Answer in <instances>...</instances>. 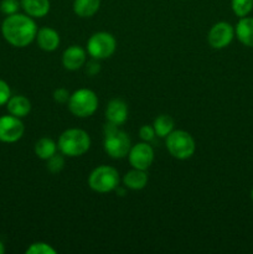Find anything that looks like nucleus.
Instances as JSON below:
<instances>
[{
	"label": "nucleus",
	"mask_w": 253,
	"mask_h": 254,
	"mask_svg": "<svg viewBox=\"0 0 253 254\" xmlns=\"http://www.w3.org/2000/svg\"><path fill=\"white\" fill-rule=\"evenodd\" d=\"M6 108L11 116L24 118L31 112V102L24 96H11L6 103Z\"/></svg>",
	"instance_id": "dca6fc26"
},
{
	"label": "nucleus",
	"mask_w": 253,
	"mask_h": 254,
	"mask_svg": "<svg viewBox=\"0 0 253 254\" xmlns=\"http://www.w3.org/2000/svg\"><path fill=\"white\" fill-rule=\"evenodd\" d=\"M25 14L31 17H44L50 11V0H21L20 1Z\"/></svg>",
	"instance_id": "2eb2a0df"
},
{
	"label": "nucleus",
	"mask_w": 253,
	"mask_h": 254,
	"mask_svg": "<svg viewBox=\"0 0 253 254\" xmlns=\"http://www.w3.org/2000/svg\"><path fill=\"white\" fill-rule=\"evenodd\" d=\"M231 7L236 16H248L253 10V0H231Z\"/></svg>",
	"instance_id": "412c9836"
},
{
	"label": "nucleus",
	"mask_w": 253,
	"mask_h": 254,
	"mask_svg": "<svg viewBox=\"0 0 253 254\" xmlns=\"http://www.w3.org/2000/svg\"><path fill=\"white\" fill-rule=\"evenodd\" d=\"M57 148L68 158L82 156L91 148V138L83 129L69 128L60 135Z\"/></svg>",
	"instance_id": "f03ea898"
},
{
	"label": "nucleus",
	"mask_w": 253,
	"mask_h": 254,
	"mask_svg": "<svg viewBox=\"0 0 253 254\" xmlns=\"http://www.w3.org/2000/svg\"><path fill=\"white\" fill-rule=\"evenodd\" d=\"M174 126H175L174 119L168 114H160L156 117L153 123L155 134L160 138H166L174 130Z\"/></svg>",
	"instance_id": "aec40b11"
},
{
	"label": "nucleus",
	"mask_w": 253,
	"mask_h": 254,
	"mask_svg": "<svg viewBox=\"0 0 253 254\" xmlns=\"http://www.w3.org/2000/svg\"><path fill=\"white\" fill-rule=\"evenodd\" d=\"M117 49V41L109 32L99 31L92 35L87 41V52L92 59L106 60L114 54Z\"/></svg>",
	"instance_id": "0eeeda50"
},
{
	"label": "nucleus",
	"mask_w": 253,
	"mask_h": 254,
	"mask_svg": "<svg viewBox=\"0 0 253 254\" xmlns=\"http://www.w3.org/2000/svg\"><path fill=\"white\" fill-rule=\"evenodd\" d=\"M146 184H148V174L145 173V170L133 168V170L128 171L123 178V185L129 190H143Z\"/></svg>",
	"instance_id": "f3484780"
},
{
	"label": "nucleus",
	"mask_w": 253,
	"mask_h": 254,
	"mask_svg": "<svg viewBox=\"0 0 253 254\" xmlns=\"http://www.w3.org/2000/svg\"><path fill=\"white\" fill-rule=\"evenodd\" d=\"M25 131L21 118L11 116L0 117V141L2 143H16L22 138Z\"/></svg>",
	"instance_id": "6e6552de"
},
{
	"label": "nucleus",
	"mask_w": 253,
	"mask_h": 254,
	"mask_svg": "<svg viewBox=\"0 0 253 254\" xmlns=\"http://www.w3.org/2000/svg\"><path fill=\"white\" fill-rule=\"evenodd\" d=\"M106 119L108 123L122 126L128 119V106L119 98L112 99L106 108Z\"/></svg>",
	"instance_id": "f8f14e48"
},
{
	"label": "nucleus",
	"mask_w": 253,
	"mask_h": 254,
	"mask_svg": "<svg viewBox=\"0 0 253 254\" xmlns=\"http://www.w3.org/2000/svg\"><path fill=\"white\" fill-rule=\"evenodd\" d=\"M47 169H49L50 173L52 174H59L60 171L63 169L64 166V158L63 154H55L51 158L47 159Z\"/></svg>",
	"instance_id": "4be33fe9"
},
{
	"label": "nucleus",
	"mask_w": 253,
	"mask_h": 254,
	"mask_svg": "<svg viewBox=\"0 0 253 254\" xmlns=\"http://www.w3.org/2000/svg\"><path fill=\"white\" fill-rule=\"evenodd\" d=\"M235 37V27L226 21L216 22L208 31L207 41L212 49L222 50L232 42Z\"/></svg>",
	"instance_id": "1a4fd4ad"
},
{
	"label": "nucleus",
	"mask_w": 253,
	"mask_h": 254,
	"mask_svg": "<svg viewBox=\"0 0 253 254\" xmlns=\"http://www.w3.org/2000/svg\"><path fill=\"white\" fill-rule=\"evenodd\" d=\"M155 130H154L153 126H143L140 129H139V136L143 141H151L154 138H155Z\"/></svg>",
	"instance_id": "a878e982"
},
{
	"label": "nucleus",
	"mask_w": 253,
	"mask_h": 254,
	"mask_svg": "<svg viewBox=\"0 0 253 254\" xmlns=\"http://www.w3.org/2000/svg\"><path fill=\"white\" fill-rule=\"evenodd\" d=\"M35 154L41 160H47L57 151V144L50 138H41L35 144Z\"/></svg>",
	"instance_id": "6ab92c4d"
},
{
	"label": "nucleus",
	"mask_w": 253,
	"mask_h": 254,
	"mask_svg": "<svg viewBox=\"0 0 253 254\" xmlns=\"http://www.w3.org/2000/svg\"><path fill=\"white\" fill-rule=\"evenodd\" d=\"M1 34L11 46L26 47L36 39V22L26 14L7 15L1 24Z\"/></svg>",
	"instance_id": "f257e3e1"
},
{
	"label": "nucleus",
	"mask_w": 253,
	"mask_h": 254,
	"mask_svg": "<svg viewBox=\"0 0 253 254\" xmlns=\"http://www.w3.org/2000/svg\"><path fill=\"white\" fill-rule=\"evenodd\" d=\"M101 71V64H99L98 60L93 59L92 61H88L86 64V73L88 76H96Z\"/></svg>",
	"instance_id": "cd10ccee"
},
{
	"label": "nucleus",
	"mask_w": 253,
	"mask_h": 254,
	"mask_svg": "<svg viewBox=\"0 0 253 254\" xmlns=\"http://www.w3.org/2000/svg\"><path fill=\"white\" fill-rule=\"evenodd\" d=\"M60 35L55 29L49 26L37 30L36 42L37 46L46 52H52L60 46Z\"/></svg>",
	"instance_id": "ddd939ff"
},
{
	"label": "nucleus",
	"mask_w": 253,
	"mask_h": 254,
	"mask_svg": "<svg viewBox=\"0 0 253 254\" xmlns=\"http://www.w3.org/2000/svg\"><path fill=\"white\" fill-rule=\"evenodd\" d=\"M26 254H56V250L45 242H35L30 245Z\"/></svg>",
	"instance_id": "5701e85b"
},
{
	"label": "nucleus",
	"mask_w": 253,
	"mask_h": 254,
	"mask_svg": "<svg viewBox=\"0 0 253 254\" xmlns=\"http://www.w3.org/2000/svg\"><path fill=\"white\" fill-rule=\"evenodd\" d=\"M119 173L113 166H97L88 176V186L98 193L112 192L119 186Z\"/></svg>",
	"instance_id": "39448f33"
},
{
	"label": "nucleus",
	"mask_w": 253,
	"mask_h": 254,
	"mask_svg": "<svg viewBox=\"0 0 253 254\" xmlns=\"http://www.w3.org/2000/svg\"><path fill=\"white\" fill-rule=\"evenodd\" d=\"M131 141L128 134L118 126L107 123L104 126V150L112 159H123L128 156Z\"/></svg>",
	"instance_id": "7ed1b4c3"
},
{
	"label": "nucleus",
	"mask_w": 253,
	"mask_h": 254,
	"mask_svg": "<svg viewBox=\"0 0 253 254\" xmlns=\"http://www.w3.org/2000/svg\"><path fill=\"white\" fill-rule=\"evenodd\" d=\"M67 106L74 117L88 118L98 108V97L91 89L79 88L71 94Z\"/></svg>",
	"instance_id": "423d86ee"
},
{
	"label": "nucleus",
	"mask_w": 253,
	"mask_h": 254,
	"mask_svg": "<svg viewBox=\"0 0 253 254\" xmlns=\"http://www.w3.org/2000/svg\"><path fill=\"white\" fill-rule=\"evenodd\" d=\"M251 198H252V201H253V189H252V191H251Z\"/></svg>",
	"instance_id": "c756f323"
},
{
	"label": "nucleus",
	"mask_w": 253,
	"mask_h": 254,
	"mask_svg": "<svg viewBox=\"0 0 253 254\" xmlns=\"http://www.w3.org/2000/svg\"><path fill=\"white\" fill-rule=\"evenodd\" d=\"M101 0H74L73 11L79 17H91L99 10Z\"/></svg>",
	"instance_id": "a211bd4d"
},
{
	"label": "nucleus",
	"mask_w": 253,
	"mask_h": 254,
	"mask_svg": "<svg viewBox=\"0 0 253 254\" xmlns=\"http://www.w3.org/2000/svg\"><path fill=\"white\" fill-rule=\"evenodd\" d=\"M235 35L241 44L253 49V17H240L235 27Z\"/></svg>",
	"instance_id": "4468645a"
},
{
	"label": "nucleus",
	"mask_w": 253,
	"mask_h": 254,
	"mask_svg": "<svg viewBox=\"0 0 253 254\" xmlns=\"http://www.w3.org/2000/svg\"><path fill=\"white\" fill-rule=\"evenodd\" d=\"M69 97H71V94H69V92L67 91L66 88H57L55 89L54 92V99L56 103L59 104H67L69 101Z\"/></svg>",
	"instance_id": "bb28decb"
},
{
	"label": "nucleus",
	"mask_w": 253,
	"mask_h": 254,
	"mask_svg": "<svg viewBox=\"0 0 253 254\" xmlns=\"http://www.w3.org/2000/svg\"><path fill=\"white\" fill-rule=\"evenodd\" d=\"M166 149L173 158L186 160L195 154L196 143L192 135L185 130H173L166 136Z\"/></svg>",
	"instance_id": "20e7f679"
},
{
	"label": "nucleus",
	"mask_w": 253,
	"mask_h": 254,
	"mask_svg": "<svg viewBox=\"0 0 253 254\" xmlns=\"http://www.w3.org/2000/svg\"><path fill=\"white\" fill-rule=\"evenodd\" d=\"M4 252H5V246H4V243L0 241V254H4Z\"/></svg>",
	"instance_id": "c85d7f7f"
},
{
	"label": "nucleus",
	"mask_w": 253,
	"mask_h": 254,
	"mask_svg": "<svg viewBox=\"0 0 253 254\" xmlns=\"http://www.w3.org/2000/svg\"><path fill=\"white\" fill-rule=\"evenodd\" d=\"M129 164L134 169L148 170L154 161V150L146 141L138 143L130 148L128 153Z\"/></svg>",
	"instance_id": "9d476101"
},
{
	"label": "nucleus",
	"mask_w": 253,
	"mask_h": 254,
	"mask_svg": "<svg viewBox=\"0 0 253 254\" xmlns=\"http://www.w3.org/2000/svg\"><path fill=\"white\" fill-rule=\"evenodd\" d=\"M10 97H11V89H10L9 84L2 81V79H0V107L6 104Z\"/></svg>",
	"instance_id": "393cba45"
},
{
	"label": "nucleus",
	"mask_w": 253,
	"mask_h": 254,
	"mask_svg": "<svg viewBox=\"0 0 253 254\" xmlns=\"http://www.w3.org/2000/svg\"><path fill=\"white\" fill-rule=\"evenodd\" d=\"M86 50L78 45H72L67 47L62 54V64L68 71H77L86 64Z\"/></svg>",
	"instance_id": "9b49d317"
},
{
	"label": "nucleus",
	"mask_w": 253,
	"mask_h": 254,
	"mask_svg": "<svg viewBox=\"0 0 253 254\" xmlns=\"http://www.w3.org/2000/svg\"><path fill=\"white\" fill-rule=\"evenodd\" d=\"M20 6H21V4H20L19 0H2L0 2V11L7 16V15L16 14Z\"/></svg>",
	"instance_id": "b1692460"
}]
</instances>
